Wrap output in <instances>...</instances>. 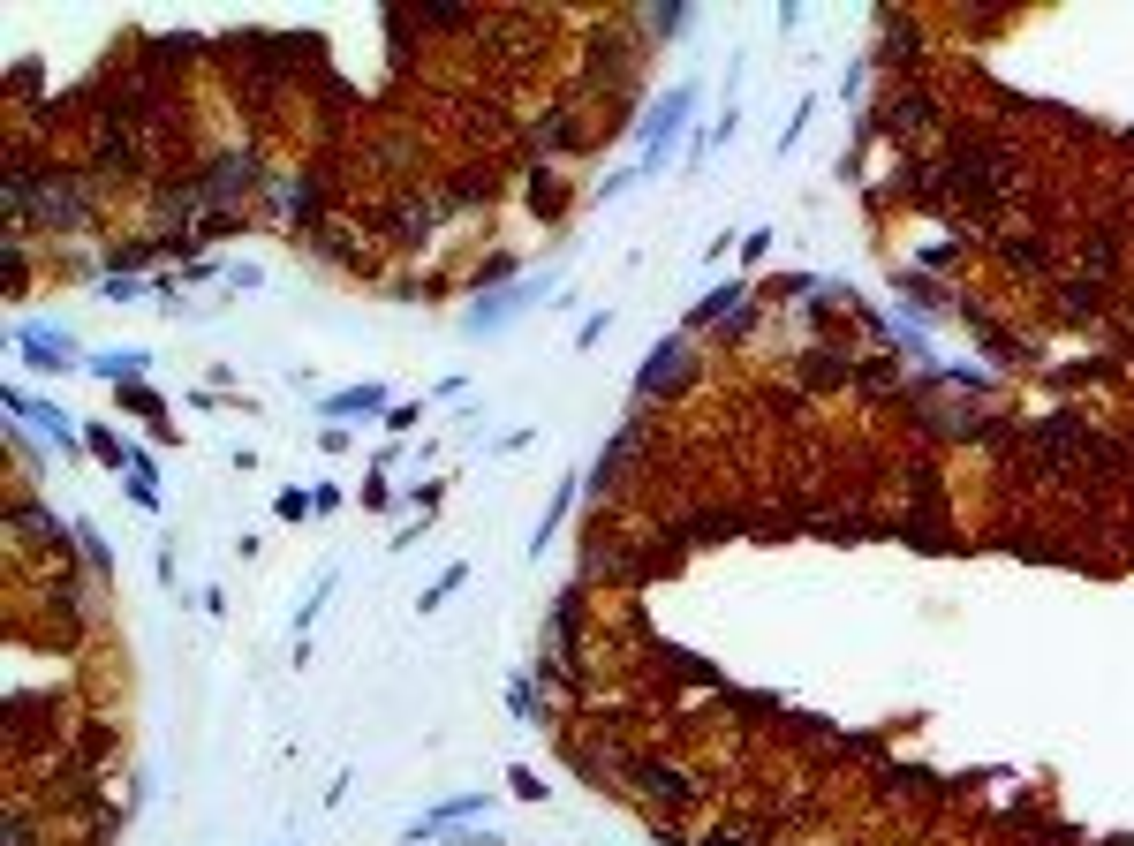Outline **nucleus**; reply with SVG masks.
I'll return each instance as SVG.
<instances>
[{"instance_id": "0eeeda50", "label": "nucleus", "mask_w": 1134, "mask_h": 846, "mask_svg": "<svg viewBox=\"0 0 1134 846\" xmlns=\"http://www.w3.org/2000/svg\"><path fill=\"white\" fill-rule=\"evenodd\" d=\"M802 378H809V386H832V393H840V386H847V356H832V348H809V356H802Z\"/></svg>"}, {"instance_id": "f257e3e1", "label": "nucleus", "mask_w": 1134, "mask_h": 846, "mask_svg": "<svg viewBox=\"0 0 1134 846\" xmlns=\"http://www.w3.org/2000/svg\"><path fill=\"white\" fill-rule=\"evenodd\" d=\"M8 212H31L38 227H84L91 220V197H84V182H69V174H31V167H8Z\"/></svg>"}, {"instance_id": "f8f14e48", "label": "nucleus", "mask_w": 1134, "mask_h": 846, "mask_svg": "<svg viewBox=\"0 0 1134 846\" xmlns=\"http://www.w3.org/2000/svg\"><path fill=\"white\" fill-rule=\"evenodd\" d=\"M734 310H741V288H719V295H704V303H696V318H688V325H711V318L734 325Z\"/></svg>"}, {"instance_id": "39448f33", "label": "nucleus", "mask_w": 1134, "mask_h": 846, "mask_svg": "<svg viewBox=\"0 0 1134 846\" xmlns=\"http://www.w3.org/2000/svg\"><path fill=\"white\" fill-rule=\"evenodd\" d=\"M673 386H688V348L681 340H666V348L643 363V393H673Z\"/></svg>"}, {"instance_id": "7ed1b4c3", "label": "nucleus", "mask_w": 1134, "mask_h": 846, "mask_svg": "<svg viewBox=\"0 0 1134 846\" xmlns=\"http://www.w3.org/2000/svg\"><path fill=\"white\" fill-rule=\"evenodd\" d=\"M250 174H258V159H250V152H227V159H212V167H205V182H197V189H205V204H235Z\"/></svg>"}, {"instance_id": "a211bd4d", "label": "nucleus", "mask_w": 1134, "mask_h": 846, "mask_svg": "<svg viewBox=\"0 0 1134 846\" xmlns=\"http://www.w3.org/2000/svg\"><path fill=\"white\" fill-rule=\"evenodd\" d=\"M515 794H530V801H545V779H537L530 763H515Z\"/></svg>"}, {"instance_id": "9b49d317", "label": "nucleus", "mask_w": 1134, "mask_h": 846, "mask_svg": "<svg viewBox=\"0 0 1134 846\" xmlns=\"http://www.w3.org/2000/svg\"><path fill=\"white\" fill-rule=\"evenodd\" d=\"M333 416H371V408H386V393H378V386H356V393H333Z\"/></svg>"}, {"instance_id": "ddd939ff", "label": "nucleus", "mask_w": 1134, "mask_h": 846, "mask_svg": "<svg viewBox=\"0 0 1134 846\" xmlns=\"http://www.w3.org/2000/svg\"><path fill=\"white\" fill-rule=\"evenodd\" d=\"M1112 265H1119V242H1112V235H1097V242L1082 250V272H1089V280H1104Z\"/></svg>"}, {"instance_id": "20e7f679", "label": "nucleus", "mask_w": 1134, "mask_h": 846, "mask_svg": "<svg viewBox=\"0 0 1134 846\" xmlns=\"http://www.w3.org/2000/svg\"><path fill=\"white\" fill-rule=\"evenodd\" d=\"M998 265L1021 272V280H1051V250L1036 235H1006V242H998Z\"/></svg>"}, {"instance_id": "4468645a", "label": "nucleus", "mask_w": 1134, "mask_h": 846, "mask_svg": "<svg viewBox=\"0 0 1134 846\" xmlns=\"http://www.w3.org/2000/svg\"><path fill=\"white\" fill-rule=\"evenodd\" d=\"M560 144H575V121H567V114H545V121H537V152H560Z\"/></svg>"}, {"instance_id": "9d476101", "label": "nucleus", "mask_w": 1134, "mask_h": 846, "mask_svg": "<svg viewBox=\"0 0 1134 846\" xmlns=\"http://www.w3.org/2000/svg\"><path fill=\"white\" fill-rule=\"evenodd\" d=\"M23 356L53 371V363H69V340H61V333H23Z\"/></svg>"}, {"instance_id": "dca6fc26", "label": "nucleus", "mask_w": 1134, "mask_h": 846, "mask_svg": "<svg viewBox=\"0 0 1134 846\" xmlns=\"http://www.w3.org/2000/svg\"><path fill=\"white\" fill-rule=\"evenodd\" d=\"M462 582H469V567H447V575H439V582L424 590V612H439V605H447L454 590H462Z\"/></svg>"}, {"instance_id": "f03ea898", "label": "nucleus", "mask_w": 1134, "mask_h": 846, "mask_svg": "<svg viewBox=\"0 0 1134 846\" xmlns=\"http://www.w3.org/2000/svg\"><path fill=\"white\" fill-rule=\"evenodd\" d=\"M636 786H643V801H666V809H688V801H704L696 771H681V763H658V756H643V763H636Z\"/></svg>"}, {"instance_id": "f3484780", "label": "nucleus", "mask_w": 1134, "mask_h": 846, "mask_svg": "<svg viewBox=\"0 0 1134 846\" xmlns=\"http://www.w3.org/2000/svg\"><path fill=\"white\" fill-rule=\"evenodd\" d=\"M273 507H280V522H295V514H310V507H318V499H303V491H280Z\"/></svg>"}, {"instance_id": "6e6552de", "label": "nucleus", "mask_w": 1134, "mask_h": 846, "mask_svg": "<svg viewBox=\"0 0 1134 846\" xmlns=\"http://www.w3.org/2000/svg\"><path fill=\"white\" fill-rule=\"evenodd\" d=\"M99 167L129 174V167H137V136H129V129H106V136H99Z\"/></svg>"}, {"instance_id": "423d86ee", "label": "nucleus", "mask_w": 1134, "mask_h": 846, "mask_svg": "<svg viewBox=\"0 0 1134 846\" xmlns=\"http://www.w3.org/2000/svg\"><path fill=\"white\" fill-rule=\"evenodd\" d=\"M462 816H484V794H454V801H439V809L416 824V839H431V831H447V824H462Z\"/></svg>"}, {"instance_id": "1a4fd4ad", "label": "nucleus", "mask_w": 1134, "mask_h": 846, "mask_svg": "<svg viewBox=\"0 0 1134 846\" xmlns=\"http://www.w3.org/2000/svg\"><path fill=\"white\" fill-rule=\"evenodd\" d=\"M144 363H152L144 348H114V356H91V371H99V378H137Z\"/></svg>"}, {"instance_id": "2eb2a0df", "label": "nucleus", "mask_w": 1134, "mask_h": 846, "mask_svg": "<svg viewBox=\"0 0 1134 846\" xmlns=\"http://www.w3.org/2000/svg\"><path fill=\"white\" fill-rule=\"evenodd\" d=\"M1059 318H1097V288H1059Z\"/></svg>"}]
</instances>
